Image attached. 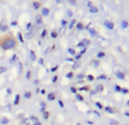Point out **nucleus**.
<instances>
[{
	"label": "nucleus",
	"mask_w": 129,
	"mask_h": 125,
	"mask_svg": "<svg viewBox=\"0 0 129 125\" xmlns=\"http://www.w3.org/2000/svg\"><path fill=\"white\" fill-rule=\"evenodd\" d=\"M18 42L16 40V38L14 36L13 33L8 32V33H5L0 36V49L2 50H11L15 49L17 47Z\"/></svg>",
	"instance_id": "1"
},
{
	"label": "nucleus",
	"mask_w": 129,
	"mask_h": 125,
	"mask_svg": "<svg viewBox=\"0 0 129 125\" xmlns=\"http://www.w3.org/2000/svg\"><path fill=\"white\" fill-rule=\"evenodd\" d=\"M113 74L118 78H121V80H123L126 76V73H125V71H123V68L120 67L119 65H116V66L113 67Z\"/></svg>",
	"instance_id": "2"
},
{
	"label": "nucleus",
	"mask_w": 129,
	"mask_h": 125,
	"mask_svg": "<svg viewBox=\"0 0 129 125\" xmlns=\"http://www.w3.org/2000/svg\"><path fill=\"white\" fill-rule=\"evenodd\" d=\"M103 24H104V26L107 27V29H109V30H113L114 29V24L112 22H110L109 19H105Z\"/></svg>",
	"instance_id": "3"
},
{
	"label": "nucleus",
	"mask_w": 129,
	"mask_h": 125,
	"mask_svg": "<svg viewBox=\"0 0 129 125\" xmlns=\"http://www.w3.org/2000/svg\"><path fill=\"white\" fill-rule=\"evenodd\" d=\"M56 97H57V93H56V92H49V93L47 94L48 101H53V100H56Z\"/></svg>",
	"instance_id": "4"
},
{
	"label": "nucleus",
	"mask_w": 129,
	"mask_h": 125,
	"mask_svg": "<svg viewBox=\"0 0 129 125\" xmlns=\"http://www.w3.org/2000/svg\"><path fill=\"white\" fill-rule=\"evenodd\" d=\"M32 6L34 7V9H36V10H39V9H41V7H42V4L39 1H33L32 2Z\"/></svg>",
	"instance_id": "5"
},
{
	"label": "nucleus",
	"mask_w": 129,
	"mask_h": 125,
	"mask_svg": "<svg viewBox=\"0 0 129 125\" xmlns=\"http://www.w3.org/2000/svg\"><path fill=\"white\" fill-rule=\"evenodd\" d=\"M35 22H36V24H39V25H41L43 23V18H42V16H41V14L35 16Z\"/></svg>",
	"instance_id": "6"
},
{
	"label": "nucleus",
	"mask_w": 129,
	"mask_h": 125,
	"mask_svg": "<svg viewBox=\"0 0 129 125\" xmlns=\"http://www.w3.org/2000/svg\"><path fill=\"white\" fill-rule=\"evenodd\" d=\"M41 10H42V11H41V16H42V17H43V16H49L50 10L48 8H45V7H44V8H42Z\"/></svg>",
	"instance_id": "7"
},
{
	"label": "nucleus",
	"mask_w": 129,
	"mask_h": 125,
	"mask_svg": "<svg viewBox=\"0 0 129 125\" xmlns=\"http://www.w3.org/2000/svg\"><path fill=\"white\" fill-rule=\"evenodd\" d=\"M29 59H31L32 61H34L36 59V56H35V52H34V50H29Z\"/></svg>",
	"instance_id": "8"
},
{
	"label": "nucleus",
	"mask_w": 129,
	"mask_h": 125,
	"mask_svg": "<svg viewBox=\"0 0 129 125\" xmlns=\"http://www.w3.org/2000/svg\"><path fill=\"white\" fill-rule=\"evenodd\" d=\"M0 123H1V124H8L9 123V119L7 118V117H2V118L0 119Z\"/></svg>",
	"instance_id": "9"
},
{
	"label": "nucleus",
	"mask_w": 129,
	"mask_h": 125,
	"mask_svg": "<svg viewBox=\"0 0 129 125\" xmlns=\"http://www.w3.org/2000/svg\"><path fill=\"white\" fill-rule=\"evenodd\" d=\"M76 29L78 30V31H80V30L84 29V25H83V23H77V25H76Z\"/></svg>",
	"instance_id": "10"
},
{
	"label": "nucleus",
	"mask_w": 129,
	"mask_h": 125,
	"mask_svg": "<svg viewBox=\"0 0 129 125\" xmlns=\"http://www.w3.org/2000/svg\"><path fill=\"white\" fill-rule=\"evenodd\" d=\"M50 116V113L48 112V110H45V112H43V119H48Z\"/></svg>",
	"instance_id": "11"
},
{
	"label": "nucleus",
	"mask_w": 129,
	"mask_h": 125,
	"mask_svg": "<svg viewBox=\"0 0 129 125\" xmlns=\"http://www.w3.org/2000/svg\"><path fill=\"white\" fill-rule=\"evenodd\" d=\"M105 112L107 113H116L117 110H114V108H111V107H105Z\"/></svg>",
	"instance_id": "12"
},
{
	"label": "nucleus",
	"mask_w": 129,
	"mask_h": 125,
	"mask_svg": "<svg viewBox=\"0 0 129 125\" xmlns=\"http://www.w3.org/2000/svg\"><path fill=\"white\" fill-rule=\"evenodd\" d=\"M57 36H58V32H57L56 30H53V31L51 32V38H52V39H56Z\"/></svg>",
	"instance_id": "13"
},
{
	"label": "nucleus",
	"mask_w": 129,
	"mask_h": 125,
	"mask_svg": "<svg viewBox=\"0 0 129 125\" xmlns=\"http://www.w3.org/2000/svg\"><path fill=\"white\" fill-rule=\"evenodd\" d=\"M24 97H25L26 99H29V98L32 97V93H31V92H28V91H25V92H24Z\"/></svg>",
	"instance_id": "14"
},
{
	"label": "nucleus",
	"mask_w": 129,
	"mask_h": 125,
	"mask_svg": "<svg viewBox=\"0 0 129 125\" xmlns=\"http://www.w3.org/2000/svg\"><path fill=\"white\" fill-rule=\"evenodd\" d=\"M103 89H104V88H103V85H102V84H99V85H98V87H96L95 91L100 92V91H103Z\"/></svg>",
	"instance_id": "15"
},
{
	"label": "nucleus",
	"mask_w": 129,
	"mask_h": 125,
	"mask_svg": "<svg viewBox=\"0 0 129 125\" xmlns=\"http://www.w3.org/2000/svg\"><path fill=\"white\" fill-rule=\"evenodd\" d=\"M19 103V94H16V98L15 101H14V105H18Z\"/></svg>",
	"instance_id": "16"
},
{
	"label": "nucleus",
	"mask_w": 129,
	"mask_h": 125,
	"mask_svg": "<svg viewBox=\"0 0 129 125\" xmlns=\"http://www.w3.org/2000/svg\"><path fill=\"white\" fill-rule=\"evenodd\" d=\"M103 57H105V54L103 51H100V52H98V58L100 59V58H103Z\"/></svg>",
	"instance_id": "17"
},
{
	"label": "nucleus",
	"mask_w": 129,
	"mask_h": 125,
	"mask_svg": "<svg viewBox=\"0 0 129 125\" xmlns=\"http://www.w3.org/2000/svg\"><path fill=\"white\" fill-rule=\"evenodd\" d=\"M89 11H91V13H98V8H96L95 6H92L91 8H89Z\"/></svg>",
	"instance_id": "18"
},
{
	"label": "nucleus",
	"mask_w": 129,
	"mask_h": 125,
	"mask_svg": "<svg viewBox=\"0 0 129 125\" xmlns=\"http://www.w3.org/2000/svg\"><path fill=\"white\" fill-rule=\"evenodd\" d=\"M74 75H75V74H74L73 72H68V73L66 74V77H68V78H71V77H74Z\"/></svg>",
	"instance_id": "19"
},
{
	"label": "nucleus",
	"mask_w": 129,
	"mask_h": 125,
	"mask_svg": "<svg viewBox=\"0 0 129 125\" xmlns=\"http://www.w3.org/2000/svg\"><path fill=\"white\" fill-rule=\"evenodd\" d=\"M76 23H77V22H76V19H71V22H70V24H69L68 29H73V26L76 24Z\"/></svg>",
	"instance_id": "20"
},
{
	"label": "nucleus",
	"mask_w": 129,
	"mask_h": 125,
	"mask_svg": "<svg viewBox=\"0 0 129 125\" xmlns=\"http://www.w3.org/2000/svg\"><path fill=\"white\" fill-rule=\"evenodd\" d=\"M121 25H122V29H127L128 27V23L126 22V20H122V22H121Z\"/></svg>",
	"instance_id": "21"
},
{
	"label": "nucleus",
	"mask_w": 129,
	"mask_h": 125,
	"mask_svg": "<svg viewBox=\"0 0 129 125\" xmlns=\"http://www.w3.org/2000/svg\"><path fill=\"white\" fill-rule=\"evenodd\" d=\"M75 98L77 99L78 101H83V100H84V98H83V97L80 96V94H76V96H75Z\"/></svg>",
	"instance_id": "22"
},
{
	"label": "nucleus",
	"mask_w": 129,
	"mask_h": 125,
	"mask_svg": "<svg viewBox=\"0 0 129 125\" xmlns=\"http://www.w3.org/2000/svg\"><path fill=\"white\" fill-rule=\"evenodd\" d=\"M29 119H31V121H33L34 123H35V122H39V119H38V117H36V116H31V117H29Z\"/></svg>",
	"instance_id": "23"
},
{
	"label": "nucleus",
	"mask_w": 129,
	"mask_h": 125,
	"mask_svg": "<svg viewBox=\"0 0 129 125\" xmlns=\"http://www.w3.org/2000/svg\"><path fill=\"white\" fill-rule=\"evenodd\" d=\"M51 81H52V83H57V81H58V75H54Z\"/></svg>",
	"instance_id": "24"
},
{
	"label": "nucleus",
	"mask_w": 129,
	"mask_h": 125,
	"mask_svg": "<svg viewBox=\"0 0 129 125\" xmlns=\"http://www.w3.org/2000/svg\"><path fill=\"white\" fill-rule=\"evenodd\" d=\"M70 91L73 92V93H75V94H77V89L76 88H74V87H71L70 88Z\"/></svg>",
	"instance_id": "25"
},
{
	"label": "nucleus",
	"mask_w": 129,
	"mask_h": 125,
	"mask_svg": "<svg viewBox=\"0 0 129 125\" xmlns=\"http://www.w3.org/2000/svg\"><path fill=\"white\" fill-rule=\"evenodd\" d=\"M110 124L111 125H119V123L117 121H113V119H111V121H110Z\"/></svg>",
	"instance_id": "26"
},
{
	"label": "nucleus",
	"mask_w": 129,
	"mask_h": 125,
	"mask_svg": "<svg viewBox=\"0 0 129 125\" xmlns=\"http://www.w3.org/2000/svg\"><path fill=\"white\" fill-rule=\"evenodd\" d=\"M86 77H87V80H88V81H93L94 80V76L93 75H87Z\"/></svg>",
	"instance_id": "27"
},
{
	"label": "nucleus",
	"mask_w": 129,
	"mask_h": 125,
	"mask_svg": "<svg viewBox=\"0 0 129 125\" xmlns=\"http://www.w3.org/2000/svg\"><path fill=\"white\" fill-rule=\"evenodd\" d=\"M68 51H69V54H71V55H74V56H75V50H74V49H71V48H69V49H68Z\"/></svg>",
	"instance_id": "28"
},
{
	"label": "nucleus",
	"mask_w": 129,
	"mask_h": 125,
	"mask_svg": "<svg viewBox=\"0 0 129 125\" xmlns=\"http://www.w3.org/2000/svg\"><path fill=\"white\" fill-rule=\"evenodd\" d=\"M96 106H98V107L100 108V109H103V108H104V107H103V105H101L100 102H96Z\"/></svg>",
	"instance_id": "29"
},
{
	"label": "nucleus",
	"mask_w": 129,
	"mask_h": 125,
	"mask_svg": "<svg viewBox=\"0 0 129 125\" xmlns=\"http://www.w3.org/2000/svg\"><path fill=\"white\" fill-rule=\"evenodd\" d=\"M92 64H94V66L98 67V66H99V60H94V61H92Z\"/></svg>",
	"instance_id": "30"
},
{
	"label": "nucleus",
	"mask_w": 129,
	"mask_h": 125,
	"mask_svg": "<svg viewBox=\"0 0 129 125\" xmlns=\"http://www.w3.org/2000/svg\"><path fill=\"white\" fill-rule=\"evenodd\" d=\"M83 77H85V74H78L77 75V78H83Z\"/></svg>",
	"instance_id": "31"
},
{
	"label": "nucleus",
	"mask_w": 129,
	"mask_h": 125,
	"mask_svg": "<svg viewBox=\"0 0 129 125\" xmlns=\"http://www.w3.org/2000/svg\"><path fill=\"white\" fill-rule=\"evenodd\" d=\"M45 34H47V30H44V31L42 32V34H41V36H42V38H44V36H45Z\"/></svg>",
	"instance_id": "32"
},
{
	"label": "nucleus",
	"mask_w": 129,
	"mask_h": 125,
	"mask_svg": "<svg viewBox=\"0 0 129 125\" xmlns=\"http://www.w3.org/2000/svg\"><path fill=\"white\" fill-rule=\"evenodd\" d=\"M6 71V68H5V67H0V74L2 73V72H5Z\"/></svg>",
	"instance_id": "33"
},
{
	"label": "nucleus",
	"mask_w": 129,
	"mask_h": 125,
	"mask_svg": "<svg viewBox=\"0 0 129 125\" xmlns=\"http://www.w3.org/2000/svg\"><path fill=\"white\" fill-rule=\"evenodd\" d=\"M39 62H40V65H43V59L42 58H39Z\"/></svg>",
	"instance_id": "34"
},
{
	"label": "nucleus",
	"mask_w": 129,
	"mask_h": 125,
	"mask_svg": "<svg viewBox=\"0 0 129 125\" xmlns=\"http://www.w3.org/2000/svg\"><path fill=\"white\" fill-rule=\"evenodd\" d=\"M58 102H59V105H60V107H63V103H62V101H61V100H58Z\"/></svg>",
	"instance_id": "35"
},
{
	"label": "nucleus",
	"mask_w": 129,
	"mask_h": 125,
	"mask_svg": "<svg viewBox=\"0 0 129 125\" xmlns=\"http://www.w3.org/2000/svg\"><path fill=\"white\" fill-rule=\"evenodd\" d=\"M33 125H41V122H35V123H33Z\"/></svg>",
	"instance_id": "36"
},
{
	"label": "nucleus",
	"mask_w": 129,
	"mask_h": 125,
	"mask_svg": "<svg viewBox=\"0 0 129 125\" xmlns=\"http://www.w3.org/2000/svg\"><path fill=\"white\" fill-rule=\"evenodd\" d=\"M31 75H32L31 72H28V74H27V78H31Z\"/></svg>",
	"instance_id": "37"
},
{
	"label": "nucleus",
	"mask_w": 129,
	"mask_h": 125,
	"mask_svg": "<svg viewBox=\"0 0 129 125\" xmlns=\"http://www.w3.org/2000/svg\"><path fill=\"white\" fill-rule=\"evenodd\" d=\"M41 93H42V94H45V90H44V89L41 90Z\"/></svg>",
	"instance_id": "38"
},
{
	"label": "nucleus",
	"mask_w": 129,
	"mask_h": 125,
	"mask_svg": "<svg viewBox=\"0 0 129 125\" xmlns=\"http://www.w3.org/2000/svg\"><path fill=\"white\" fill-rule=\"evenodd\" d=\"M77 125H80V124H77Z\"/></svg>",
	"instance_id": "39"
}]
</instances>
